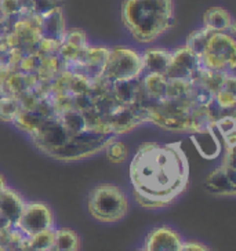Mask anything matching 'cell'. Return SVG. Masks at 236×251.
<instances>
[{"mask_svg":"<svg viewBox=\"0 0 236 251\" xmlns=\"http://www.w3.org/2000/svg\"><path fill=\"white\" fill-rule=\"evenodd\" d=\"M134 198L144 208L170 206L186 189L189 163L180 142L140 145L130 163Z\"/></svg>","mask_w":236,"mask_h":251,"instance_id":"obj_1","label":"cell"},{"mask_svg":"<svg viewBox=\"0 0 236 251\" xmlns=\"http://www.w3.org/2000/svg\"><path fill=\"white\" fill-rule=\"evenodd\" d=\"M122 23L138 43L148 45L169 32L174 24L173 0H123Z\"/></svg>","mask_w":236,"mask_h":251,"instance_id":"obj_2","label":"cell"},{"mask_svg":"<svg viewBox=\"0 0 236 251\" xmlns=\"http://www.w3.org/2000/svg\"><path fill=\"white\" fill-rule=\"evenodd\" d=\"M87 208L90 215L98 222L113 224L126 217L129 200L122 188L112 184H101L90 191Z\"/></svg>","mask_w":236,"mask_h":251,"instance_id":"obj_3","label":"cell"},{"mask_svg":"<svg viewBox=\"0 0 236 251\" xmlns=\"http://www.w3.org/2000/svg\"><path fill=\"white\" fill-rule=\"evenodd\" d=\"M236 45L234 35L228 32H213L206 50L200 57L202 67L211 72L231 74L235 69Z\"/></svg>","mask_w":236,"mask_h":251,"instance_id":"obj_4","label":"cell"},{"mask_svg":"<svg viewBox=\"0 0 236 251\" xmlns=\"http://www.w3.org/2000/svg\"><path fill=\"white\" fill-rule=\"evenodd\" d=\"M116 140V135L112 133H98L94 130H86L83 133L71 137L65 145L52 151L49 156L57 160H79L91 155H96L100 151Z\"/></svg>","mask_w":236,"mask_h":251,"instance_id":"obj_5","label":"cell"},{"mask_svg":"<svg viewBox=\"0 0 236 251\" xmlns=\"http://www.w3.org/2000/svg\"><path fill=\"white\" fill-rule=\"evenodd\" d=\"M144 74L142 58L138 51L133 49L118 46L109 49L108 62L103 74V79L108 83L134 80Z\"/></svg>","mask_w":236,"mask_h":251,"instance_id":"obj_6","label":"cell"},{"mask_svg":"<svg viewBox=\"0 0 236 251\" xmlns=\"http://www.w3.org/2000/svg\"><path fill=\"white\" fill-rule=\"evenodd\" d=\"M15 228L26 237L47 229H54V214L52 208L42 201L25 203Z\"/></svg>","mask_w":236,"mask_h":251,"instance_id":"obj_7","label":"cell"},{"mask_svg":"<svg viewBox=\"0 0 236 251\" xmlns=\"http://www.w3.org/2000/svg\"><path fill=\"white\" fill-rule=\"evenodd\" d=\"M200 69L202 62L199 57L184 46L171 51L169 68L164 76L169 80L193 81L198 77Z\"/></svg>","mask_w":236,"mask_h":251,"instance_id":"obj_8","label":"cell"},{"mask_svg":"<svg viewBox=\"0 0 236 251\" xmlns=\"http://www.w3.org/2000/svg\"><path fill=\"white\" fill-rule=\"evenodd\" d=\"M30 137L37 148L43 151L46 155L65 145L71 138L58 118L45 120L35 133L30 134Z\"/></svg>","mask_w":236,"mask_h":251,"instance_id":"obj_9","label":"cell"},{"mask_svg":"<svg viewBox=\"0 0 236 251\" xmlns=\"http://www.w3.org/2000/svg\"><path fill=\"white\" fill-rule=\"evenodd\" d=\"M205 189L215 196H235L236 173L234 164L224 163L205 179Z\"/></svg>","mask_w":236,"mask_h":251,"instance_id":"obj_10","label":"cell"},{"mask_svg":"<svg viewBox=\"0 0 236 251\" xmlns=\"http://www.w3.org/2000/svg\"><path fill=\"white\" fill-rule=\"evenodd\" d=\"M37 29L42 39L61 45L67 32L62 7L52 8L45 14L37 15Z\"/></svg>","mask_w":236,"mask_h":251,"instance_id":"obj_11","label":"cell"},{"mask_svg":"<svg viewBox=\"0 0 236 251\" xmlns=\"http://www.w3.org/2000/svg\"><path fill=\"white\" fill-rule=\"evenodd\" d=\"M183 242L184 240L177 230L162 225L148 233L144 249L148 251H180Z\"/></svg>","mask_w":236,"mask_h":251,"instance_id":"obj_12","label":"cell"},{"mask_svg":"<svg viewBox=\"0 0 236 251\" xmlns=\"http://www.w3.org/2000/svg\"><path fill=\"white\" fill-rule=\"evenodd\" d=\"M189 140L192 141L195 148L198 149V152L205 159L213 160V159H217L221 155L222 145L218 140V137L214 133L213 126H207V127H203L200 130L192 131L191 135H189Z\"/></svg>","mask_w":236,"mask_h":251,"instance_id":"obj_13","label":"cell"},{"mask_svg":"<svg viewBox=\"0 0 236 251\" xmlns=\"http://www.w3.org/2000/svg\"><path fill=\"white\" fill-rule=\"evenodd\" d=\"M25 203L26 201L23 199V196L8 186L0 191V214L4 215L11 222L13 228H15L21 217Z\"/></svg>","mask_w":236,"mask_h":251,"instance_id":"obj_14","label":"cell"},{"mask_svg":"<svg viewBox=\"0 0 236 251\" xmlns=\"http://www.w3.org/2000/svg\"><path fill=\"white\" fill-rule=\"evenodd\" d=\"M142 58V65H144V72L145 74L155 75H166L167 68H169L170 58H171V51L166 49H148L141 54Z\"/></svg>","mask_w":236,"mask_h":251,"instance_id":"obj_15","label":"cell"},{"mask_svg":"<svg viewBox=\"0 0 236 251\" xmlns=\"http://www.w3.org/2000/svg\"><path fill=\"white\" fill-rule=\"evenodd\" d=\"M203 26L211 32H228L234 35L235 24L228 10L222 7H211L203 15Z\"/></svg>","mask_w":236,"mask_h":251,"instance_id":"obj_16","label":"cell"},{"mask_svg":"<svg viewBox=\"0 0 236 251\" xmlns=\"http://www.w3.org/2000/svg\"><path fill=\"white\" fill-rule=\"evenodd\" d=\"M58 119L71 137L89 130V125H87V120H86L84 113L81 111L75 109V108L74 109H69L65 113H62Z\"/></svg>","mask_w":236,"mask_h":251,"instance_id":"obj_17","label":"cell"},{"mask_svg":"<svg viewBox=\"0 0 236 251\" xmlns=\"http://www.w3.org/2000/svg\"><path fill=\"white\" fill-rule=\"evenodd\" d=\"M54 250L57 251H79L80 237L69 228L54 229Z\"/></svg>","mask_w":236,"mask_h":251,"instance_id":"obj_18","label":"cell"},{"mask_svg":"<svg viewBox=\"0 0 236 251\" xmlns=\"http://www.w3.org/2000/svg\"><path fill=\"white\" fill-rule=\"evenodd\" d=\"M211 30L206 29L205 26L203 28H200V29H196L191 32L188 37H186V43L185 46L193 51L198 57H202V54L205 52L206 50V46H207V42H209V39L211 36Z\"/></svg>","mask_w":236,"mask_h":251,"instance_id":"obj_19","label":"cell"},{"mask_svg":"<svg viewBox=\"0 0 236 251\" xmlns=\"http://www.w3.org/2000/svg\"><path fill=\"white\" fill-rule=\"evenodd\" d=\"M21 109V102L17 97L3 96L0 98V120L13 123Z\"/></svg>","mask_w":236,"mask_h":251,"instance_id":"obj_20","label":"cell"},{"mask_svg":"<svg viewBox=\"0 0 236 251\" xmlns=\"http://www.w3.org/2000/svg\"><path fill=\"white\" fill-rule=\"evenodd\" d=\"M23 1V15H42L52 8L61 7V0H21Z\"/></svg>","mask_w":236,"mask_h":251,"instance_id":"obj_21","label":"cell"},{"mask_svg":"<svg viewBox=\"0 0 236 251\" xmlns=\"http://www.w3.org/2000/svg\"><path fill=\"white\" fill-rule=\"evenodd\" d=\"M54 229H47V230H43V232H39L33 236L26 237L28 244L36 251L52 250L54 247Z\"/></svg>","mask_w":236,"mask_h":251,"instance_id":"obj_22","label":"cell"},{"mask_svg":"<svg viewBox=\"0 0 236 251\" xmlns=\"http://www.w3.org/2000/svg\"><path fill=\"white\" fill-rule=\"evenodd\" d=\"M105 153L111 163H123L127 157V148L122 141L113 140L105 147Z\"/></svg>","mask_w":236,"mask_h":251,"instance_id":"obj_23","label":"cell"},{"mask_svg":"<svg viewBox=\"0 0 236 251\" xmlns=\"http://www.w3.org/2000/svg\"><path fill=\"white\" fill-rule=\"evenodd\" d=\"M62 43H67V45L72 46L75 49H78V50H86V49L89 47L87 36H86L84 30L78 29V28L67 29Z\"/></svg>","mask_w":236,"mask_h":251,"instance_id":"obj_24","label":"cell"},{"mask_svg":"<svg viewBox=\"0 0 236 251\" xmlns=\"http://www.w3.org/2000/svg\"><path fill=\"white\" fill-rule=\"evenodd\" d=\"M214 102L217 103L222 111L232 109L236 102L235 91H229V90L220 87L214 93Z\"/></svg>","mask_w":236,"mask_h":251,"instance_id":"obj_25","label":"cell"},{"mask_svg":"<svg viewBox=\"0 0 236 251\" xmlns=\"http://www.w3.org/2000/svg\"><path fill=\"white\" fill-rule=\"evenodd\" d=\"M213 126L217 127V130L220 131L222 137H225L228 134L235 133V118L232 115H224L221 118L217 119Z\"/></svg>","mask_w":236,"mask_h":251,"instance_id":"obj_26","label":"cell"},{"mask_svg":"<svg viewBox=\"0 0 236 251\" xmlns=\"http://www.w3.org/2000/svg\"><path fill=\"white\" fill-rule=\"evenodd\" d=\"M180 251H211V249L206 244L200 243V242L186 240V242H183Z\"/></svg>","mask_w":236,"mask_h":251,"instance_id":"obj_27","label":"cell"},{"mask_svg":"<svg viewBox=\"0 0 236 251\" xmlns=\"http://www.w3.org/2000/svg\"><path fill=\"white\" fill-rule=\"evenodd\" d=\"M6 186H7V185H6V181H4V178L0 176V191H1V189H4Z\"/></svg>","mask_w":236,"mask_h":251,"instance_id":"obj_28","label":"cell"},{"mask_svg":"<svg viewBox=\"0 0 236 251\" xmlns=\"http://www.w3.org/2000/svg\"><path fill=\"white\" fill-rule=\"evenodd\" d=\"M135 251H148L147 249H144V247H142V249H138V250H135Z\"/></svg>","mask_w":236,"mask_h":251,"instance_id":"obj_29","label":"cell"},{"mask_svg":"<svg viewBox=\"0 0 236 251\" xmlns=\"http://www.w3.org/2000/svg\"><path fill=\"white\" fill-rule=\"evenodd\" d=\"M49 251H57V250H54V247H52V250H49Z\"/></svg>","mask_w":236,"mask_h":251,"instance_id":"obj_30","label":"cell"}]
</instances>
